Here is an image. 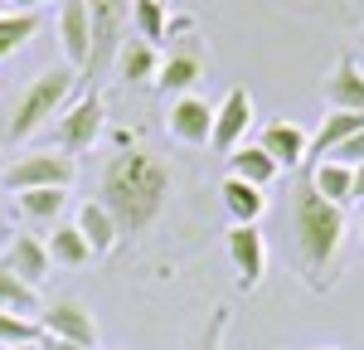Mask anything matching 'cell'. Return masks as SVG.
Segmentation results:
<instances>
[{"label": "cell", "instance_id": "4dcf8cb0", "mask_svg": "<svg viewBox=\"0 0 364 350\" xmlns=\"http://www.w3.org/2000/svg\"><path fill=\"white\" fill-rule=\"evenodd\" d=\"M355 200L364 204V166H355Z\"/></svg>", "mask_w": 364, "mask_h": 350}, {"label": "cell", "instance_id": "8d00e7d4", "mask_svg": "<svg viewBox=\"0 0 364 350\" xmlns=\"http://www.w3.org/2000/svg\"><path fill=\"white\" fill-rule=\"evenodd\" d=\"M360 229H364V219H360Z\"/></svg>", "mask_w": 364, "mask_h": 350}, {"label": "cell", "instance_id": "ffe728a7", "mask_svg": "<svg viewBox=\"0 0 364 350\" xmlns=\"http://www.w3.org/2000/svg\"><path fill=\"white\" fill-rule=\"evenodd\" d=\"M117 73H122L127 83H146V78H156V73H161V58H156V49H151L146 39L127 34V39H122V49H117Z\"/></svg>", "mask_w": 364, "mask_h": 350}, {"label": "cell", "instance_id": "484cf974", "mask_svg": "<svg viewBox=\"0 0 364 350\" xmlns=\"http://www.w3.org/2000/svg\"><path fill=\"white\" fill-rule=\"evenodd\" d=\"M44 341V326L29 317H15V312H0V350L10 346H39Z\"/></svg>", "mask_w": 364, "mask_h": 350}, {"label": "cell", "instance_id": "ba28073f", "mask_svg": "<svg viewBox=\"0 0 364 350\" xmlns=\"http://www.w3.org/2000/svg\"><path fill=\"white\" fill-rule=\"evenodd\" d=\"M39 326H44L49 341H63V346H78V350H97V321H92V312H87L83 302H73V297L54 302V307L39 317Z\"/></svg>", "mask_w": 364, "mask_h": 350}, {"label": "cell", "instance_id": "52a82bcc", "mask_svg": "<svg viewBox=\"0 0 364 350\" xmlns=\"http://www.w3.org/2000/svg\"><path fill=\"white\" fill-rule=\"evenodd\" d=\"M224 248H228L233 272H238V287L243 292L262 287V277H267V238L257 233V224H228Z\"/></svg>", "mask_w": 364, "mask_h": 350}, {"label": "cell", "instance_id": "277c9868", "mask_svg": "<svg viewBox=\"0 0 364 350\" xmlns=\"http://www.w3.org/2000/svg\"><path fill=\"white\" fill-rule=\"evenodd\" d=\"M87 25H92V49L83 78H102L117 63L122 39L132 34V0H87Z\"/></svg>", "mask_w": 364, "mask_h": 350}, {"label": "cell", "instance_id": "e575fe53", "mask_svg": "<svg viewBox=\"0 0 364 350\" xmlns=\"http://www.w3.org/2000/svg\"><path fill=\"white\" fill-rule=\"evenodd\" d=\"M5 5H10V0H0V15H5Z\"/></svg>", "mask_w": 364, "mask_h": 350}, {"label": "cell", "instance_id": "f1b7e54d", "mask_svg": "<svg viewBox=\"0 0 364 350\" xmlns=\"http://www.w3.org/2000/svg\"><path fill=\"white\" fill-rule=\"evenodd\" d=\"M195 29V20L190 15H175V20H166V34H190Z\"/></svg>", "mask_w": 364, "mask_h": 350}, {"label": "cell", "instance_id": "9a60e30c", "mask_svg": "<svg viewBox=\"0 0 364 350\" xmlns=\"http://www.w3.org/2000/svg\"><path fill=\"white\" fill-rule=\"evenodd\" d=\"M73 229L83 233V243L92 248V258H97V253H112V243L122 238V233H117V224H112V214H107V209H102L97 200L78 204V219H73Z\"/></svg>", "mask_w": 364, "mask_h": 350}, {"label": "cell", "instance_id": "4316f807", "mask_svg": "<svg viewBox=\"0 0 364 350\" xmlns=\"http://www.w3.org/2000/svg\"><path fill=\"white\" fill-rule=\"evenodd\" d=\"M224 336H228V307H214V317H209V331H204L199 350H224Z\"/></svg>", "mask_w": 364, "mask_h": 350}, {"label": "cell", "instance_id": "4fadbf2b", "mask_svg": "<svg viewBox=\"0 0 364 350\" xmlns=\"http://www.w3.org/2000/svg\"><path fill=\"white\" fill-rule=\"evenodd\" d=\"M326 92V102H331V112H364V68L360 58H340L336 68H331V78L321 83Z\"/></svg>", "mask_w": 364, "mask_h": 350}, {"label": "cell", "instance_id": "ac0fdd59", "mask_svg": "<svg viewBox=\"0 0 364 350\" xmlns=\"http://www.w3.org/2000/svg\"><path fill=\"white\" fill-rule=\"evenodd\" d=\"M219 195H224V209H228V219H233V224H257V219L267 214V195H262L257 185L233 180V175L219 185Z\"/></svg>", "mask_w": 364, "mask_h": 350}, {"label": "cell", "instance_id": "6da1fadb", "mask_svg": "<svg viewBox=\"0 0 364 350\" xmlns=\"http://www.w3.org/2000/svg\"><path fill=\"white\" fill-rule=\"evenodd\" d=\"M170 185H175V175H170V166L161 156H151L141 146H122L102 166V195H97V204L112 214L117 233L136 238V233H146L161 219V209L170 200Z\"/></svg>", "mask_w": 364, "mask_h": 350}, {"label": "cell", "instance_id": "2e32d148", "mask_svg": "<svg viewBox=\"0 0 364 350\" xmlns=\"http://www.w3.org/2000/svg\"><path fill=\"white\" fill-rule=\"evenodd\" d=\"M277 161L262 151V146H238L233 156H228V175L233 180H243V185H257V190H267L272 180H277Z\"/></svg>", "mask_w": 364, "mask_h": 350}, {"label": "cell", "instance_id": "1f68e13d", "mask_svg": "<svg viewBox=\"0 0 364 350\" xmlns=\"http://www.w3.org/2000/svg\"><path fill=\"white\" fill-rule=\"evenodd\" d=\"M39 350H78V346H63V341H49V336H44V341H39Z\"/></svg>", "mask_w": 364, "mask_h": 350}, {"label": "cell", "instance_id": "7a4b0ae2", "mask_svg": "<svg viewBox=\"0 0 364 350\" xmlns=\"http://www.w3.org/2000/svg\"><path fill=\"white\" fill-rule=\"evenodd\" d=\"M291 229H296V262H301L306 287L331 292L340 277L336 267H340V248H345V209L321 200L306 175H301L296 200H291Z\"/></svg>", "mask_w": 364, "mask_h": 350}, {"label": "cell", "instance_id": "7402d4cb", "mask_svg": "<svg viewBox=\"0 0 364 350\" xmlns=\"http://www.w3.org/2000/svg\"><path fill=\"white\" fill-rule=\"evenodd\" d=\"M15 204H20V214L29 224H49L54 229L63 204H68V190H25V195H15Z\"/></svg>", "mask_w": 364, "mask_h": 350}, {"label": "cell", "instance_id": "30bf717a", "mask_svg": "<svg viewBox=\"0 0 364 350\" xmlns=\"http://www.w3.org/2000/svg\"><path fill=\"white\" fill-rule=\"evenodd\" d=\"M166 132L185 146H209V137H214V107L204 97H195V92H185V97L170 102Z\"/></svg>", "mask_w": 364, "mask_h": 350}, {"label": "cell", "instance_id": "d590c367", "mask_svg": "<svg viewBox=\"0 0 364 350\" xmlns=\"http://www.w3.org/2000/svg\"><path fill=\"white\" fill-rule=\"evenodd\" d=\"M360 49H364V29H360Z\"/></svg>", "mask_w": 364, "mask_h": 350}, {"label": "cell", "instance_id": "83f0119b", "mask_svg": "<svg viewBox=\"0 0 364 350\" xmlns=\"http://www.w3.org/2000/svg\"><path fill=\"white\" fill-rule=\"evenodd\" d=\"M331 161H340V166H350V171H355V166H364V132H355V137H350V142L340 146V151L331 156Z\"/></svg>", "mask_w": 364, "mask_h": 350}, {"label": "cell", "instance_id": "7c38bea8", "mask_svg": "<svg viewBox=\"0 0 364 350\" xmlns=\"http://www.w3.org/2000/svg\"><path fill=\"white\" fill-rule=\"evenodd\" d=\"M257 146L277 161V166H306V146H311V137H306V127L301 122H291V117H282V122H267L262 127V137H257Z\"/></svg>", "mask_w": 364, "mask_h": 350}, {"label": "cell", "instance_id": "5b68a950", "mask_svg": "<svg viewBox=\"0 0 364 350\" xmlns=\"http://www.w3.org/2000/svg\"><path fill=\"white\" fill-rule=\"evenodd\" d=\"M0 180H5V190H15V195H25V190H68V185L78 180V161H73L68 151L44 146V151H29L20 161H10Z\"/></svg>", "mask_w": 364, "mask_h": 350}, {"label": "cell", "instance_id": "d6986e66", "mask_svg": "<svg viewBox=\"0 0 364 350\" xmlns=\"http://www.w3.org/2000/svg\"><path fill=\"white\" fill-rule=\"evenodd\" d=\"M306 180H311V190H316L321 200L340 204V209L355 200V171H350V166H340V161H321L316 171H306Z\"/></svg>", "mask_w": 364, "mask_h": 350}, {"label": "cell", "instance_id": "cb8c5ba5", "mask_svg": "<svg viewBox=\"0 0 364 350\" xmlns=\"http://www.w3.org/2000/svg\"><path fill=\"white\" fill-rule=\"evenodd\" d=\"M132 34L156 49V39H166V5L161 0H132Z\"/></svg>", "mask_w": 364, "mask_h": 350}, {"label": "cell", "instance_id": "5bb4252c", "mask_svg": "<svg viewBox=\"0 0 364 350\" xmlns=\"http://www.w3.org/2000/svg\"><path fill=\"white\" fill-rule=\"evenodd\" d=\"M58 39H63V54L68 68H87V49H92V25H87V0H63L58 10Z\"/></svg>", "mask_w": 364, "mask_h": 350}, {"label": "cell", "instance_id": "8fae6325", "mask_svg": "<svg viewBox=\"0 0 364 350\" xmlns=\"http://www.w3.org/2000/svg\"><path fill=\"white\" fill-rule=\"evenodd\" d=\"M0 262H5L25 287H34V292H39V282H44V277H49V267H54V262H49V248H44V238H39V233H15V238H10V248L0 253Z\"/></svg>", "mask_w": 364, "mask_h": 350}, {"label": "cell", "instance_id": "d4e9b609", "mask_svg": "<svg viewBox=\"0 0 364 350\" xmlns=\"http://www.w3.org/2000/svg\"><path fill=\"white\" fill-rule=\"evenodd\" d=\"M34 29H39V15H0V58H10L15 49H25L29 39H34Z\"/></svg>", "mask_w": 364, "mask_h": 350}, {"label": "cell", "instance_id": "3957f363", "mask_svg": "<svg viewBox=\"0 0 364 350\" xmlns=\"http://www.w3.org/2000/svg\"><path fill=\"white\" fill-rule=\"evenodd\" d=\"M73 88H78V68H44L39 78H29V88L15 97V112L5 122V142H25L39 127H54Z\"/></svg>", "mask_w": 364, "mask_h": 350}, {"label": "cell", "instance_id": "836d02e7", "mask_svg": "<svg viewBox=\"0 0 364 350\" xmlns=\"http://www.w3.org/2000/svg\"><path fill=\"white\" fill-rule=\"evenodd\" d=\"M321 350H345V346H321Z\"/></svg>", "mask_w": 364, "mask_h": 350}, {"label": "cell", "instance_id": "8992f818", "mask_svg": "<svg viewBox=\"0 0 364 350\" xmlns=\"http://www.w3.org/2000/svg\"><path fill=\"white\" fill-rule=\"evenodd\" d=\"M102 92H83L78 102H68L58 122L49 127V137H54V151H68V156H78V151H92V142L102 137Z\"/></svg>", "mask_w": 364, "mask_h": 350}, {"label": "cell", "instance_id": "603a6c76", "mask_svg": "<svg viewBox=\"0 0 364 350\" xmlns=\"http://www.w3.org/2000/svg\"><path fill=\"white\" fill-rule=\"evenodd\" d=\"M0 312H15V317H29V321H39L34 312H39V292L25 287L5 262H0Z\"/></svg>", "mask_w": 364, "mask_h": 350}, {"label": "cell", "instance_id": "d6a6232c", "mask_svg": "<svg viewBox=\"0 0 364 350\" xmlns=\"http://www.w3.org/2000/svg\"><path fill=\"white\" fill-rule=\"evenodd\" d=\"M10 350H39V346H10Z\"/></svg>", "mask_w": 364, "mask_h": 350}, {"label": "cell", "instance_id": "44dd1931", "mask_svg": "<svg viewBox=\"0 0 364 350\" xmlns=\"http://www.w3.org/2000/svg\"><path fill=\"white\" fill-rule=\"evenodd\" d=\"M44 248H49V262H58V267H83V262H92V248L83 243V233L73 229V224H54L49 238H44Z\"/></svg>", "mask_w": 364, "mask_h": 350}, {"label": "cell", "instance_id": "f546056e", "mask_svg": "<svg viewBox=\"0 0 364 350\" xmlns=\"http://www.w3.org/2000/svg\"><path fill=\"white\" fill-rule=\"evenodd\" d=\"M39 5H49V0H10V10H15V15H34Z\"/></svg>", "mask_w": 364, "mask_h": 350}, {"label": "cell", "instance_id": "9c48e42d", "mask_svg": "<svg viewBox=\"0 0 364 350\" xmlns=\"http://www.w3.org/2000/svg\"><path fill=\"white\" fill-rule=\"evenodd\" d=\"M248 127H252V92L248 88H228L224 92V102L214 107V151H238V142L248 137Z\"/></svg>", "mask_w": 364, "mask_h": 350}, {"label": "cell", "instance_id": "e0dca14e", "mask_svg": "<svg viewBox=\"0 0 364 350\" xmlns=\"http://www.w3.org/2000/svg\"><path fill=\"white\" fill-rule=\"evenodd\" d=\"M199 78H204V54H199V49H180V54H170L166 63H161V73H156V83L166 88V92H175V97H185Z\"/></svg>", "mask_w": 364, "mask_h": 350}]
</instances>
